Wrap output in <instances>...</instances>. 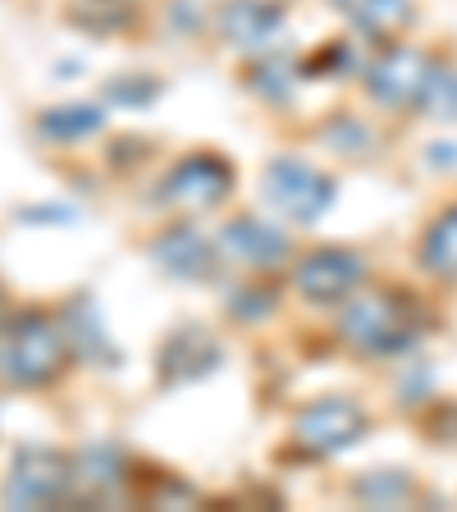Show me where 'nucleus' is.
Masks as SVG:
<instances>
[{
    "instance_id": "nucleus-22",
    "label": "nucleus",
    "mask_w": 457,
    "mask_h": 512,
    "mask_svg": "<svg viewBox=\"0 0 457 512\" xmlns=\"http://www.w3.org/2000/svg\"><path fill=\"white\" fill-rule=\"evenodd\" d=\"M307 78H343L352 74V46L348 42H330L325 51H316L307 64H302Z\"/></svg>"
},
{
    "instance_id": "nucleus-1",
    "label": "nucleus",
    "mask_w": 457,
    "mask_h": 512,
    "mask_svg": "<svg viewBox=\"0 0 457 512\" xmlns=\"http://www.w3.org/2000/svg\"><path fill=\"white\" fill-rule=\"evenodd\" d=\"M421 302L403 293L398 284L389 288H357L343 298L339 311V339L362 357H398L421 339Z\"/></svg>"
},
{
    "instance_id": "nucleus-10",
    "label": "nucleus",
    "mask_w": 457,
    "mask_h": 512,
    "mask_svg": "<svg viewBox=\"0 0 457 512\" xmlns=\"http://www.w3.org/2000/svg\"><path fill=\"white\" fill-rule=\"evenodd\" d=\"M220 357H224V348L211 330H202V325H179L170 339L160 343L156 371L165 384L179 389V384H192V380H202V375H211L215 366H220Z\"/></svg>"
},
{
    "instance_id": "nucleus-4",
    "label": "nucleus",
    "mask_w": 457,
    "mask_h": 512,
    "mask_svg": "<svg viewBox=\"0 0 457 512\" xmlns=\"http://www.w3.org/2000/svg\"><path fill=\"white\" fill-rule=\"evenodd\" d=\"M234 192V165L220 156V151H192L165 174V183L156 188L160 206H174V211H215V206L229 202Z\"/></svg>"
},
{
    "instance_id": "nucleus-3",
    "label": "nucleus",
    "mask_w": 457,
    "mask_h": 512,
    "mask_svg": "<svg viewBox=\"0 0 457 512\" xmlns=\"http://www.w3.org/2000/svg\"><path fill=\"white\" fill-rule=\"evenodd\" d=\"M261 192H266V202L293 224H316L320 215L334 206V197H339V188H334L330 174L316 170V165L302 160V156H275L270 160Z\"/></svg>"
},
{
    "instance_id": "nucleus-20",
    "label": "nucleus",
    "mask_w": 457,
    "mask_h": 512,
    "mask_svg": "<svg viewBox=\"0 0 457 512\" xmlns=\"http://www.w3.org/2000/svg\"><path fill=\"white\" fill-rule=\"evenodd\" d=\"M421 115L457 119V64L435 60V69H430V87H426V101H421Z\"/></svg>"
},
{
    "instance_id": "nucleus-21",
    "label": "nucleus",
    "mask_w": 457,
    "mask_h": 512,
    "mask_svg": "<svg viewBox=\"0 0 457 512\" xmlns=\"http://www.w3.org/2000/svg\"><path fill=\"white\" fill-rule=\"evenodd\" d=\"M165 92L156 74H124L106 83V106H128V110H147L156 96Z\"/></svg>"
},
{
    "instance_id": "nucleus-2",
    "label": "nucleus",
    "mask_w": 457,
    "mask_h": 512,
    "mask_svg": "<svg viewBox=\"0 0 457 512\" xmlns=\"http://www.w3.org/2000/svg\"><path fill=\"white\" fill-rule=\"evenodd\" d=\"M69 362V334L46 311H23V316L0 325V384L5 389H42Z\"/></svg>"
},
{
    "instance_id": "nucleus-18",
    "label": "nucleus",
    "mask_w": 457,
    "mask_h": 512,
    "mask_svg": "<svg viewBox=\"0 0 457 512\" xmlns=\"http://www.w3.org/2000/svg\"><path fill=\"white\" fill-rule=\"evenodd\" d=\"M293 69H288L284 60H256L252 69H247V87H252L266 106H288L293 101Z\"/></svg>"
},
{
    "instance_id": "nucleus-17",
    "label": "nucleus",
    "mask_w": 457,
    "mask_h": 512,
    "mask_svg": "<svg viewBox=\"0 0 457 512\" xmlns=\"http://www.w3.org/2000/svg\"><path fill=\"white\" fill-rule=\"evenodd\" d=\"M407 494H412V476L398 471V467L366 471V476L352 480V499L366 503V508H398Z\"/></svg>"
},
{
    "instance_id": "nucleus-24",
    "label": "nucleus",
    "mask_w": 457,
    "mask_h": 512,
    "mask_svg": "<svg viewBox=\"0 0 457 512\" xmlns=\"http://www.w3.org/2000/svg\"><path fill=\"white\" fill-rule=\"evenodd\" d=\"M0 311H5V293H0Z\"/></svg>"
},
{
    "instance_id": "nucleus-16",
    "label": "nucleus",
    "mask_w": 457,
    "mask_h": 512,
    "mask_svg": "<svg viewBox=\"0 0 457 512\" xmlns=\"http://www.w3.org/2000/svg\"><path fill=\"white\" fill-rule=\"evenodd\" d=\"M416 261L435 279H457V206H448L430 220V229L421 234V247H416Z\"/></svg>"
},
{
    "instance_id": "nucleus-14",
    "label": "nucleus",
    "mask_w": 457,
    "mask_h": 512,
    "mask_svg": "<svg viewBox=\"0 0 457 512\" xmlns=\"http://www.w3.org/2000/svg\"><path fill=\"white\" fill-rule=\"evenodd\" d=\"M74 467V490L92 494V499H106V494H119L128 485V458L115 444H92L83 448L78 458H69Z\"/></svg>"
},
{
    "instance_id": "nucleus-15",
    "label": "nucleus",
    "mask_w": 457,
    "mask_h": 512,
    "mask_svg": "<svg viewBox=\"0 0 457 512\" xmlns=\"http://www.w3.org/2000/svg\"><path fill=\"white\" fill-rule=\"evenodd\" d=\"M101 124H106V110H101V106H92V101H64V106L42 110V119H37V133H42L46 142L74 147V142L101 133Z\"/></svg>"
},
{
    "instance_id": "nucleus-23",
    "label": "nucleus",
    "mask_w": 457,
    "mask_h": 512,
    "mask_svg": "<svg viewBox=\"0 0 457 512\" xmlns=\"http://www.w3.org/2000/svg\"><path fill=\"white\" fill-rule=\"evenodd\" d=\"M270 307H275V293L261 288V284H247V288H238L234 298H229V311H234L238 320H261Z\"/></svg>"
},
{
    "instance_id": "nucleus-12",
    "label": "nucleus",
    "mask_w": 457,
    "mask_h": 512,
    "mask_svg": "<svg viewBox=\"0 0 457 512\" xmlns=\"http://www.w3.org/2000/svg\"><path fill=\"white\" fill-rule=\"evenodd\" d=\"M220 247L252 270H279V266H288V252H293L288 234H279L275 224L261 220V215H238V220H229L220 229Z\"/></svg>"
},
{
    "instance_id": "nucleus-13",
    "label": "nucleus",
    "mask_w": 457,
    "mask_h": 512,
    "mask_svg": "<svg viewBox=\"0 0 457 512\" xmlns=\"http://www.w3.org/2000/svg\"><path fill=\"white\" fill-rule=\"evenodd\" d=\"M371 42H394L416 23V0H325Z\"/></svg>"
},
{
    "instance_id": "nucleus-7",
    "label": "nucleus",
    "mask_w": 457,
    "mask_h": 512,
    "mask_svg": "<svg viewBox=\"0 0 457 512\" xmlns=\"http://www.w3.org/2000/svg\"><path fill=\"white\" fill-rule=\"evenodd\" d=\"M74 490V467L64 453L42 444L19 448V458L10 467V480H5V503L10 508H51V503L69 499Z\"/></svg>"
},
{
    "instance_id": "nucleus-19",
    "label": "nucleus",
    "mask_w": 457,
    "mask_h": 512,
    "mask_svg": "<svg viewBox=\"0 0 457 512\" xmlns=\"http://www.w3.org/2000/svg\"><path fill=\"white\" fill-rule=\"evenodd\" d=\"M320 142L330 151H339V156H352V160H362L375 151V133L362 124V119H348V115H334L330 124L320 128Z\"/></svg>"
},
{
    "instance_id": "nucleus-5",
    "label": "nucleus",
    "mask_w": 457,
    "mask_h": 512,
    "mask_svg": "<svg viewBox=\"0 0 457 512\" xmlns=\"http://www.w3.org/2000/svg\"><path fill=\"white\" fill-rule=\"evenodd\" d=\"M371 430V416L357 398H343V394H330L320 398V403L302 407L298 421H293V439L298 448L316 453V458H334L343 448L362 444V435Z\"/></svg>"
},
{
    "instance_id": "nucleus-11",
    "label": "nucleus",
    "mask_w": 457,
    "mask_h": 512,
    "mask_svg": "<svg viewBox=\"0 0 457 512\" xmlns=\"http://www.w3.org/2000/svg\"><path fill=\"white\" fill-rule=\"evenodd\" d=\"M151 261L174 279H215L220 270V252L206 234H197L192 224H170L151 238Z\"/></svg>"
},
{
    "instance_id": "nucleus-8",
    "label": "nucleus",
    "mask_w": 457,
    "mask_h": 512,
    "mask_svg": "<svg viewBox=\"0 0 457 512\" xmlns=\"http://www.w3.org/2000/svg\"><path fill=\"white\" fill-rule=\"evenodd\" d=\"M430 69H435V60H430L426 51L389 46V51H384L380 60H371V69H366V92H371L384 110H398V115L421 110L426 87H430Z\"/></svg>"
},
{
    "instance_id": "nucleus-6",
    "label": "nucleus",
    "mask_w": 457,
    "mask_h": 512,
    "mask_svg": "<svg viewBox=\"0 0 457 512\" xmlns=\"http://www.w3.org/2000/svg\"><path fill=\"white\" fill-rule=\"evenodd\" d=\"M366 284V256L352 247H316L293 266V288L311 307H339Z\"/></svg>"
},
{
    "instance_id": "nucleus-9",
    "label": "nucleus",
    "mask_w": 457,
    "mask_h": 512,
    "mask_svg": "<svg viewBox=\"0 0 457 512\" xmlns=\"http://www.w3.org/2000/svg\"><path fill=\"white\" fill-rule=\"evenodd\" d=\"M279 28H284V5L275 0H224L215 14V32L224 37V46L243 55H266L279 42Z\"/></svg>"
}]
</instances>
